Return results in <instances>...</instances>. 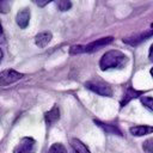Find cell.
<instances>
[{
    "label": "cell",
    "instance_id": "obj_1",
    "mask_svg": "<svg viewBox=\"0 0 153 153\" xmlns=\"http://www.w3.org/2000/svg\"><path fill=\"white\" fill-rule=\"evenodd\" d=\"M128 61L124 53L120 50H109L99 60V67L102 71H108L112 68H122Z\"/></svg>",
    "mask_w": 153,
    "mask_h": 153
},
{
    "label": "cell",
    "instance_id": "obj_2",
    "mask_svg": "<svg viewBox=\"0 0 153 153\" xmlns=\"http://www.w3.org/2000/svg\"><path fill=\"white\" fill-rule=\"evenodd\" d=\"M114 41L112 36H108V37H102L98 38L97 41H93L88 44H78V45H73L69 49V54L71 55H76V54H85V53H93L99 50L100 48L110 44Z\"/></svg>",
    "mask_w": 153,
    "mask_h": 153
},
{
    "label": "cell",
    "instance_id": "obj_3",
    "mask_svg": "<svg viewBox=\"0 0 153 153\" xmlns=\"http://www.w3.org/2000/svg\"><path fill=\"white\" fill-rule=\"evenodd\" d=\"M85 86H86L88 90H91L92 92H94V93H97V94H99V96H103V97H111V96H112V90H111V87H110L106 82H104V81H102V80H99V79L90 80V81H87V82L85 84Z\"/></svg>",
    "mask_w": 153,
    "mask_h": 153
},
{
    "label": "cell",
    "instance_id": "obj_4",
    "mask_svg": "<svg viewBox=\"0 0 153 153\" xmlns=\"http://www.w3.org/2000/svg\"><path fill=\"white\" fill-rule=\"evenodd\" d=\"M36 152V140L25 136L23 137L19 143L13 148V153H35Z\"/></svg>",
    "mask_w": 153,
    "mask_h": 153
},
{
    "label": "cell",
    "instance_id": "obj_5",
    "mask_svg": "<svg viewBox=\"0 0 153 153\" xmlns=\"http://www.w3.org/2000/svg\"><path fill=\"white\" fill-rule=\"evenodd\" d=\"M24 76V74L14 71V69H5L2 72H0V86H7L11 85L18 80H20Z\"/></svg>",
    "mask_w": 153,
    "mask_h": 153
},
{
    "label": "cell",
    "instance_id": "obj_6",
    "mask_svg": "<svg viewBox=\"0 0 153 153\" xmlns=\"http://www.w3.org/2000/svg\"><path fill=\"white\" fill-rule=\"evenodd\" d=\"M152 36H153V29H149V30H147L145 32H140V33L133 35L130 37L123 38V42L127 43V44H130V45H137V44H140L141 42L148 39Z\"/></svg>",
    "mask_w": 153,
    "mask_h": 153
},
{
    "label": "cell",
    "instance_id": "obj_7",
    "mask_svg": "<svg viewBox=\"0 0 153 153\" xmlns=\"http://www.w3.org/2000/svg\"><path fill=\"white\" fill-rule=\"evenodd\" d=\"M16 22H17L19 27L25 29L29 25V22H30V10L27 7L19 10V12L16 16Z\"/></svg>",
    "mask_w": 153,
    "mask_h": 153
},
{
    "label": "cell",
    "instance_id": "obj_8",
    "mask_svg": "<svg viewBox=\"0 0 153 153\" xmlns=\"http://www.w3.org/2000/svg\"><path fill=\"white\" fill-rule=\"evenodd\" d=\"M100 129H103L106 134H114V135H118V136H122V131L120 130V128L115 124H110V123H104L102 121H98V120H94L93 121Z\"/></svg>",
    "mask_w": 153,
    "mask_h": 153
},
{
    "label": "cell",
    "instance_id": "obj_9",
    "mask_svg": "<svg viewBox=\"0 0 153 153\" xmlns=\"http://www.w3.org/2000/svg\"><path fill=\"white\" fill-rule=\"evenodd\" d=\"M51 38H53V35H51L50 31H42V32H39V33L36 35L35 43H36V45L38 48H44L45 45L49 44V42L51 41Z\"/></svg>",
    "mask_w": 153,
    "mask_h": 153
},
{
    "label": "cell",
    "instance_id": "obj_10",
    "mask_svg": "<svg viewBox=\"0 0 153 153\" xmlns=\"http://www.w3.org/2000/svg\"><path fill=\"white\" fill-rule=\"evenodd\" d=\"M44 120L47 126H53L55 122H57L60 120V110L57 105H54L49 111H47L44 114Z\"/></svg>",
    "mask_w": 153,
    "mask_h": 153
},
{
    "label": "cell",
    "instance_id": "obj_11",
    "mask_svg": "<svg viewBox=\"0 0 153 153\" xmlns=\"http://www.w3.org/2000/svg\"><path fill=\"white\" fill-rule=\"evenodd\" d=\"M143 94V91H137V90H134L133 87H128L127 91L124 92V96H123V99L121 100V108H123L124 105H127L131 99L134 98H137V97H141Z\"/></svg>",
    "mask_w": 153,
    "mask_h": 153
},
{
    "label": "cell",
    "instance_id": "obj_12",
    "mask_svg": "<svg viewBox=\"0 0 153 153\" xmlns=\"http://www.w3.org/2000/svg\"><path fill=\"white\" fill-rule=\"evenodd\" d=\"M129 131L134 136H143V135H147V134H152L153 133V127L152 126H146V124L134 126V127L129 128Z\"/></svg>",
    "mask_w": 153,
    "mask_h": 153
},
{
    "label": "cell",
    "instance_id": "obj_13",
    "mask_svg": "<svg viewBox=\"0 0 153 153\" xmlns=\"http://www.w3.org/2000/svg\"><path fill=\"white\" fill-rule=\"evenodd\" d=\"M71 147H72V153H91L90 149L86 147V145L76 137H73L71 140Z\"/></svg>",
    "mask_w": 153,
    "mask_h": 153
},
{
    "label": "cell",
    "instance_id": "obj_14",
    "mask_svg": "<svg viewBox=\"0 0 153 153\" xmlns=\"http://www.w3.org/2000/svg\"><path fill=\"white\" fill-rule=\"evenodd\" d=\"M140 102L141 104L148 109L151 112H153V97H148V96H141L140 97Z\"/></svg>",
    "mask_w": 153,
    "mask_h": 153
},
{
    "label": "cell",
    "instance_id": "obj_15",
    "mask_svg": "<svg viewBox=\"0 0 153 153\" xmlns=\"http://www.w3.org/2000/svg\"><path fill=\"white\" fill-rule=\"evenodd\" d=\"M48 153H67V148L60 143V142H56V143H53L49 148V152Z\"/></svg>",
    "mask_w": 153,
    "mask_h": 153
},
{
    "label": "cell",
    "instance_id": "obj_16",
    "mask_svg": "<svg viewBox=\"0 0 153 153\" xmlns=\"http://www.w3.org/2000/svg\"><path fill=\"white\" fill-rule=\"evenodd\" d=\"M142 149H143L146 153H153V137L147 139V140L143 141V143H142Z\"/></svg>",
    "mask_w": 153,
    "mask_h": 153
},
{
    "label": "cell",
    "instance_id": "obj_17",
    "mask_svg": "<svg viewBox=\"0 0 153 153\" xmlns=\"http://www.w3.org/2000/svg\"><path fill=\"white\" fill-rule=\"evenodd\" d=\"M12 0H0V12L1 13H7L11 8Z\"/></svg>",
    "mask_w": 153,
    "mask_h": 153
},
{
    "label": "cell",
    "instance_id": "obj_18",
    "mask_svg": "<svg viewBox=\"0 0 153 153\" xmlns=\"http://www.w3.org/2000/svg\"><path fill=\"white\" fill-rule=\"evenodd\" d=\"M57 6L61 11H67L71 8L72 4H71V0H57Z\"/></svg>",
    "mask_w": 153,
    "mask_h": 153
},
{
    "label": "cell",
    "instance_id": "obj_19",
    "mask_svg": "<svg viewBox=\"0 0 153 153\" xmlns=\"http://www.w3.org/2000/svg\"><path fill=\"white\" fill-rule=\"evenodd\" d=\"M37 6H39V7H43V6H45V5H48L50 1H53V0H32Z\"/></svg>",
    "mask_w": 153,
    "mask_h": 153
},
{
    "label": "cell",
    "instance_id": "obj_20",
    "mask_svg": "<svg viewBox=\"0 0 153 153\" xmlns=\"http://www.w3.org/2000/svg\"><path fill=\"white\" fill-rule=\"evenodd\" d=\"M4 38H5V35H4V30H2V26H1V24H0V43L5 41Z\"/></svg>",
    "mask_w": 153,
    "mask_h": 153
},
{
    "label": "cell",
    "instance_id": "obj_21",
    "mask_svg": "<svg viewBox=\"0 0 153 153\" xmlns=\"http://www.w3.org/2000/svg\"><path fill=\"white\" fill-rule=\"evenodd\" d=\"M148 56H149V60L153 62V43H152V45H151V48H149V54H148Z\"/></svg>",
    "mask_w": 153,
    "mask_h": 153
},
{
    "label": "cell",
    "instance_id": "obj_22",
    "mask_svg": "<svg viewBox=\"0 0 153 153\" xmlns=\"http://www.w3.org/2000/svg\"><path fill=\"white\" fill-rule=\"evenodd\" d=\"M1 60H2V50L0 48V62H1Z\"/></svg>",
    "mask_w": 153,
    "mask_h": 153
},
{
    "label": "cell",
    "instance_id": "obj_23",
    "mask_svg": "<svg viewBox=\"0 0 153 153\" xmlns=\"http://www.w3.org/2000/svg\"><path fill=\"white\" fill-rule=\"evenodd\" d=\"M151 75H152V76H153V68H152V69H151Z\"/></svg>",
    "mask_w": 153,
    "mask_h": 153
},
{
    "label": "cell",
    "instance_id": "obj_24",
    "mask_svg": "<svg viewBox=\"0 0 153 153\" xmlns=\"http://www.w3.org/2000/svg\"><path fill=\"white\" fill-rule=\"evenodd\" d=\"M151 27H152V29H153V23H152V24H151Z\"/></svg>",
    "mask_w": 153,
    "mask_h": 153
}]
</instances>
